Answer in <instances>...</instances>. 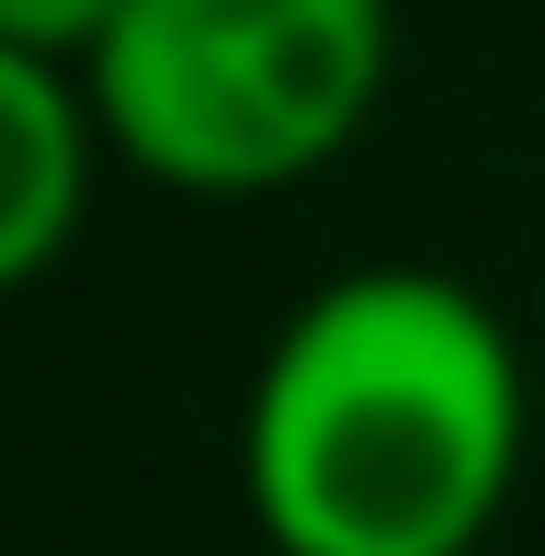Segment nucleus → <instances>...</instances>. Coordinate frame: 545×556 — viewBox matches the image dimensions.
Returning a JSON list of instances; mask_svg holds the SVG:
<instances>
[{"mask_svg": "<svg viewBox=\"0 0 545 556\" xmlns=\"http://www.w3.org/2000/svg\"><path fill=\"white\" fill-rule=\"evenodd\" d=\"M523 341L432 262L330 273L262 341L239 489L272 556H478L523 489Z\"/></svg>", "mask_w": 545, "mask_h": 556, "instance_id": "nucleus-1", "label": "nucleus"}, {"mask_svg": "<svg viewBox=\"0 0 545 556\" xmlns=\"http://www.w3.org/2000/svg\"><path fill=\"white\" fill-rule=\"evenodd\" d=\"M398 0H126L80 68L103 148L193 205L295 193L376 125Z\"/></svg>", "mask_w": 545, "mask_h": 556, "instance_id": "nucleus-2", "label": "nucleus"}, {"mask_svg": "<svg viewBox=\"0 0 545 556\" xmlns=\"http://www.w3.org/2000/svg\"><path fill=\"white\" fill-rule=\"evenodd\" d=\"M103 114H91L80 68H46L0 46V295L46 285L68 239L91 227V182H103Z\"/></svg>", "mask_w": 545, "mask_h": 556, "instance_id": "nucleus-3", "label": "nucleus"}, {"mask_svg": "<svg viewBox=\"0 0 545 556\" xmlns=\"http://www.w3.org/2000/svg\"><path fill=\"white\" fill-rule=\"evenodd\" d=\"M114 12L126 0H0V46H23V58L46 68H91L114 35Z\"/></svg>", "mask_w": 545, "mask_h": 556, "instance_id": "nucleus-4", "label": "nucleus"}]
</instances>
